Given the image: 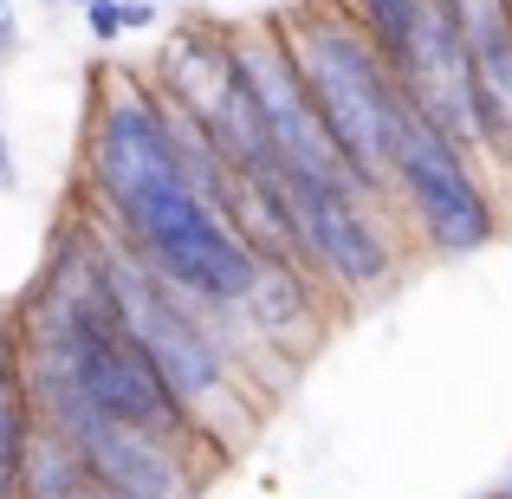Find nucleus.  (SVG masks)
Returning <instances> with one entry per match:
<instances>
[{
	"instance_id": "f257e3e1",
	"label": "nucleus",
	"mask_w": 512,
	"mask_h": 499,
	"mask_svg": "<svg viewBox=\"0 0 512 499\" xmlns=\"http://www.w3.org/2000/svg\"><path fill=\"white\" fill-rule=\"evenodd\" d=\"M279 20V39H286L292 65H299V85L312 98L318 124L331 130L344 169H350V188L389 208V182H383V130H389V111L402 104L389 65L376 59V46L350 26V13L338 0H305V7H286L273 13Z\"/></svg>"
},
{
	"instance_id": "f03ea898",
	"label": "nucleus",
	"mask_w": 512,
	"mask_h": 499,
	"mask_svg": "<svg viewBox=\"0 0 512 499\" xmlns=\"http://www.w3.org/2000/svg\"><path fill=\"white\" fill-rule=\"evenodd\" d=\"M104 305H111L117 325L137 337V350L156 363V376L182 396V409L201 422V435L214 441L221 435V415L240 409V370L227 357L221 312H208V305H195L175 286H163L156 266L143 253H130L117 234H104Z\"/></svg>"
},
{
	"instance_id": "7ed1b4c3",
	"label": "nucleus",
	"mask_w": 512,
	"mask_h": 499,
	"mask_svg": "<svg viewBox=\"0 0 512 499\" xmlns=\"http://www.w3.org/2000/svg\"><path fill=\"white\" fill-rule=\"evenodd\" d=\"M383 182L389 208L409 214V227L435 260H467L500 240V201H493L480 163L441 137L428 117H415L409 98L389 111L383 130Z\"/></svg>"
},
{
	"instance_id": "20e7f679",
	"label": "nucleus",
	"mask_w": 512,
	"mask_h": 499,
	"mask_svg": "<svg viewBox=\"0 0 512 499\" xmlns=\"http://www.w3.org/2000/svg\"><path fill=\"white\" fill-rule=\"evenodd\" d=\"M175 156L156 117V91L150 78L111 72L91 104V130H85V195L91 214L104 227H124L143 201H156L163 188H175ZM188 188V182H182Z\"/></svg>"
},
{
	"instance_id": "39448f33",
	"label": "nucleus",
	"mask_w": 512,
	"mask_h": 499,
	"mask_svg": "<svg viewBox=\"0 0 512 499\" xmlns=\"http://www.w3.org/2000/svg\"><path fill=\"white\" fill-rule=\"evenodd\" d=\"M286 221L299 240V266L338 299H370L396 273V240L383 227V201L357 195L344 182H312V175H279Z\"/></svg>"
},
{
	"instance_id": "423d86ee",
	"label": "nucleus",
	"mask_w": 512,
	"mask_h": 499,
	"mask_svg": "<svg viewBox=\"0 0 512 499\" xmlns=\"http://www.w3.org/2000/svg\"><path fill=\"white\" fill-rule=\"evenodd\" d=\"M227 46H234V72H240V85H247L260 124H266L279 175H312V182H344L350 188V169H344L338 143H331V130L318 124L312 98H305L299 65H292L286 39H279V20L227 26Z\"/></svg>"
},
{
	"instance_id": "0eeeda50",
	"label": "nucleus",
	"mask_w": 512,
	"mask_h": 499,
	"mask_svg": "<svg viewBox=\"0 0 512 499\" xmlns=\"http://www.w3.org/2000/svg\"><path fill=\"white\" fill-rule=\"evenodd\" d=\"M52 435L72 441L85 474H91V487H104L117 499H195L201 493L195 454L169 448V441H156V435H137V428L104 422L98 409L78 415L72 428H52Z\"/></svg>"
},
{
	"instance_id": "6e6552de",
	"label": "nucleus",
	"mask_w": 512,
	"mask_h": 499,
	"mask_svg": "<svg viewBox=\"0 0 512 499\" xmlns=\"http://www.w3.org/2000/svg\"><path fill=\"white\" fill-rule=\"evenodd\" d=\"M454 33L467 52V85H474L487 169H512V13L506 0H454Z\"/></svg>"
},
{
	"instance_id": "1a4fd4ad",
	"label": "nucleus",
	"mask_w": 512,
	"mask_h": 499,
	"mask_svg": "<svg viewBox=\"0 0 512 499\" xmlns=\"http://www.w3.org/2000/svg\"><path fill=\"white\" fill-rule=\"evenodd\" d=\"M33 435V402L20 383V350H13V318H0V499L20 493V454Z\"/></svg>"
},
{
	"instance_id": "9d476101",
	"label": "nucleus",
	"mask_w": 512,
	"mask_h": 499,
	"mask_svg": "<svg viewBox=\"0 0 512 499\" xmlns=\"http://www.w3.org/2000/svg\"><path fill=\"white\" fill-rule=\"evenodd\" d=\"M338 7L350 13V26L376 46V59L396 65L402 46H409V33H415V20L428 13V0H338Z\"/></svg>"
},
{
	"instance_id": "9b49d317",
	"label": "nucleus",
	"mask_w": 512,
	"mask_h": 499,
	"mask_svg": "<svg viewBox=\"0 0 512 499\" xmlns=\"http://www.w3.org/2000/svg\"><path fill=\"white\" fill-rule=\"evenodd\" d=\"M78 13H85V33L98 39V46H111V39H124V33H117V0H85Z\"/></svg>"
},
{
	"instance_id": "f8f14e48",
	"label": "nucleus",
	"mask_w": 512,
	"mask_h": 499,
	"mask_svg": "<svg viewBox=\"0 0 512 499\" xmlns=\"http://www.w3.org/2000/svg\"><path fill=\"white\" fill-rule=\"evenodd\" d=\"M156 0H117V33H143V26H156Z\"/></svg>"
},
{
	"instance_id": "ddd939ff",
	"label": "nucleus",
	"mask_w": 512,
	"mask_h": 499,
	"mask_svg": "<svg viewBox=\"0 0 512 499\" xmlns=\"http://www.w3.org/2000/svg\"><path fill=\"white\" fill-rule=\"evenodd\" d=\"M20 52V20H13V7L0 0V59H13Z\"/></svg>"
},
{
	"instance_id": "4468645a",
	"label": "nucleus",
	"mask_w": 512,
	"mask_h": 499,
	"mask_svg": "<svg viewBox=\"0 0 512 499\" xmlns=\"http://www.w3.org/2000/svg\"><path fill=\"white\" fill-rule=\"evenodd\" d=\"M7 188H20V169H13V143H7V130H0V195Z\"/></svg>"
},
{
	"instance_id": "2eb2a0df",
	"label": "nucleus",
	"mask_w": 512,
	"mask_h": 499,
	"mask_svg": "<svg viewBox=\"0 0 512 499\" xmlns=\"http://www.w3.org/2000/svg\"><path fill=\"white\" fill-rule=\"evenodd\" d=\"M72 499H117V493H104V487H78Z\"/></svg>"
},
{
	"instance_id": "dca6fc26",
	"label": "nucleus",
	"mask_w": 512,
	"mask_h": 499,
	"mask_svg": "<svg viewBox=\"0 0 512 499\" xmlns=\"http://www.w3.org/2000/svg\"><path fill=\"white\" fill-rule=\"evenodd\" d=\"M487 499H512V474H506V480H500V487H493Z\"/></svg>"
},
{
	"instance_id": "f3484780",
	"label": "nucleus",
	"mask_w": 512,
	"mask_h": 499,
	"mask_svg": "<svg viewBox=\"0 0 512 499\" xmlns=\"http://www.w3.org/2000/svg\"><path fill=\"white\" fill-rule=\"evenodd\" d=\"M39 7H65V0H39Z\"/></svg>"
},
{
	"instance_id": "a211bd4d",
	"label": "nucleus",
	"mask_w": 512,
	"mask_h": 499,
	"mask_svg": "<svg viewBox=\"0 0 512 499\" xmlns=\"http://www.w3.org/2000/svg\"><path fill=\"white\" fill-rule=\"evenodd\" d=\"M65 7H85V0H65Z\"/></svg>"
},
{
	"instance_id": "6ab92c4d",
	"label": "nucleus",
	"mask_w": 512,
	"mask_h": 499,
	"mask_svg": "<svg viewBox=\"0 0 512 499\" xmlns=\"http://www.w3.org/2000/svg\"><path fill=\"white\" fill-rule=\"evenodd\" d=\"M506 13H512V0H506Z\"/></svg>"
}]
</instances>
